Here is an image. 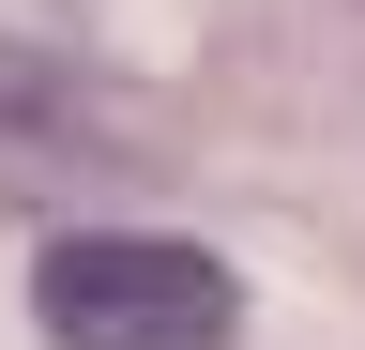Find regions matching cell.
I'll return each instance as SVG.
<instances>
[{"instance_id": "1", "label": "cell", "mask_w": 365, "mask_h": 350, "mask_svg": "<svg viewBox=\"0 0 365 350\" xmlns=\"http://www.w3.org/2000/svg\"><path fill=\"white\" fill-rule=\"evenodd\" d=\"M31 320L61 335V350H228L244 289H228L213 244H168V229H76V244H46Z\"/></svg>"}]
</instances>
